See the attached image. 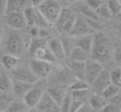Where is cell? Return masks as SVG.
Listing matches in <instances>:
<instances>
[{
    "instance_id": "1",
    "label": "cell",
    "mask_w": 121,
    "mask_h": 112,
    "mask_svg": "<svg viewBox=\"0 0 121 112\" xmlns=\"http://www.w3.org/2000/svg\"><path fill=\"white\" fill-rule=\"evenodd\" d=\"M109 56L110 50L105 39L102 35H94V43L90 54V58L102 64L109 59Z\"/></svg>"
},
{
    "instance_id": "2",
    "label": "cell",
    "mask_w": 121,
    "mask_h": 112,
    "mask_svg": "<svg viewBox=\"0 0 121 112\" xmlns=\"http://www.w3.org/2000/svg\"><path fill=\"white\" fill-rule=\"evenodd\" d=\"M37 9L49 24L52 25L56 22L62 8L56 0H44V2L37 7Z\"/></svg>"
},
{
    "instance_id": "3",
    "label": "cell",
    "mask_w": 121,
    "mask_h": 112,
    "mask_svg": "<svg viewBox=\"0 0 121 112\" xmlns=\"http://www.w3.org/2000/svg\"><path fill=\"white\" fill-rule=\"evenodd\" d=\"M76 18V14L71 8H62L56 21V26L59 32L68 35Z\"/></svg>"
},
{
    "instance_id": "4",
    "label": "cell",
    "mask_w": 121,
    "mask_h": 112,
    "mask_svg": "<svg viewBox=\"0 0 121 112\" xmlns=\"http://www.w3.org/2000/svg\"><path fill=\"white\" fill-rule=\"evenodd\" d=\"M24 45L22 38L17 34L10 35L5 42V50L7 54L14 55L17 58H21L24 54Z\"/></svg>"
},
{
    "instance_id": "5",
    "label": "cell",
    "mask_w": 121,
    "mask_h": 112,
    "mask_svg": "<svg viewBox=\"0 0 121 112\" xmlns=\"http://www.w3.org/2000/svg\"><path fill=\"white\" fill-rule=\"evenodd\" d=\"M28 66L39 79L46 78L53 69V64L37 59H32Z\"/></svg>"
},
{
    "instance_id": "6",
    "label": "cell",
    "mask_w": 121,
    "mask_h": 112,
    "mask_svg": "<svg viewBox=\"0 0 121 112\" xmlns=\"http://www.w3.org/2000/svg\"><path fill=\"white\" fill-rule=\"evenodd\" d=\"M12 73L14 80L27 82L32 85H34L39 80V78L33 73L28 65H19Z\"/></svg>"
},
{
    "instance_id": "7",
    "label": "cell",
    "mask_w": 121,
    "mask_h": 112,
    "mask_svg": "<svg viewBox=\"0 0 121 112\" xmlns=\"http://www.w3.org/2000/svg\"><path fill=\"white\" fill-rule=\"evenodd\" d=\"M104 69L102 64L93 59H88L85 62V81L91 85L93 81Z\"/></svg>"
},
{
    "instance_id": "8",
    "label": "cell",
    "mask_w": 121,
    "mask_h": 112,
    "mask_svg": "<svg viewBox=\"0 0 121 112\" xmlns=\"http://www.w3.org/2000/svg\"><path fill=\"white\" fill-rule=\"evenodd\" d=\"M94 31L88 25L85 17H83L82 16H76V21L68 35L76 38V37L87 35V34H94Z\"/></svg>"
},
{
    "instance_id": "9",
    "label": "cell",
    "mask_w": 121,
    "mask_h": 112,
    "mask_svg": "<svg viewBox=\"0 0 121 112\" xmlns=\"http://www.w3.org/2000/svg\"><path fill=\"white\" fill-rule=\"evenodd\" d=\"M6 23L10 28L14 30H22L27 26L23 12L20 11L6 14Z\"/></svg>"
},
{
    "instance_id": "10",
    "label": "cell",
    "mask_w": 121,
    "mask_h": 112,
    "mask_svg": "<svg viewBox=\"0 0 121 112\" xmlns=\"http://www.w3.org/2000/svg\"><path fill=\"white\" fill-rule=\"evenodd\" d=\"M37 110L43 112H60L59 105L51 97L47 92H44L36 106Z\"/></svg>"
},
{
    "instance_id": "11",
    "label": "cell",
    "mask_w": 121,
    "mask_h": 112,
    "mask_svg": "<svg viewBox=\"0 0 121 112\" xmlns=\"http://www.w3.org/2000/svg\"><path fill=\"white\" fill-rule=\"evenodd\" d=\"M44 92L45 91H43V89L41 87L32 85V87L30 88V90L24 95L22 100H23L24 103L26 104V105L28 108L36 107Z\"/></svg>"
},
{
    "instance_id": "12",
    "label": "cell",
    "mask_w": 121,
    "mask_h": 112,
    "mask_svg": "<svg viewBox=\"0 0 121 112\" xmlns=\"http://www.w3.org/2000/svg\"><path fill=\"white\" fill-rule=\"evenodd\" d=\"M109 84H110L109 80V73L107 70L103 69L101 73L96 77V78L93 81L92 83L90 85V87H92L95 93L99 94L102 92V91L107 87Z\"/></svg>"
},
{
    "instance_id": "13",
    "label": "cell",
    "mask_w": 121,
    "mask_h": 112,
    "mask_svg": "<svg viewBox=\"0 0 121 112\" xmlns=\"http://www.w3.org/2000/svg\"><path fill=\"white\" fill-rule=\"evenodd\" d=\"M47 46H48L50 51L54 55L56 60H64L66 59V55L64 54L62 49V45L60 43V39L58 38H52L47 40Z\"/></svg>"
},
{
    "instance_id": "14",
    "label": "cell",
    "mask_w": 121,
    "mask_h": 112,
    "mask_svg": "<svg viewBox=\"0 0 121 112\" xmlns=\"http://www.w3.org/2000/svg\"><path fill=\"white\" fill-rule=\"evenodd\" d=\"M76 46L81 48L90 54L94 43V34H87L75 38Z\"/></svg>"
},
{
    "instance_id": "15",
    "label": "cell",
    "mask_w": 121,
    "mask_h": 112,
    "mask_svg": "<svg viewBox=\"0 0 121 112\" xmlns=\"http://www.w3.org/2000/svg\"><path fill=\"white\" fill-rule=\"evenodd\" d=\"M66 66L68 68L75 78L85 80V63L76 62L69 59Z\"/></svg>"
},
{
    "instance_id": "16",
    "label": "cell",
    "mask_w": 121,
    "mask_h": 112,
    "mask_svg": "<svg viewBox=\"0 0 121 112\" xmlns=\"http://www.w3.org/2000/svg\"><path fill=\"white\" fill-rule=\"evenodd\" d=\"M32 57L33 59H41V60L47 61V62L52 63V64H53L54 62L56 61V58L54 57V55L52 54V53L49 50L47 44L46 45H43V46L38 48L37 50H36L33 54L32 55Z\"/></svg>"
},
{
    "instance_id": "17",
    "label": "cell",
    "mask_w": 121,
    "mask_h": 112,
    "mask_svg": "<svg viewBox=\"0 0 121 112\" xmlns=\"http://www.w3.org/2000/svg\"><path fill=\"white\" fill-rule=\"evenodd\" d=\"M0 61H1V64L4 69L13 72L16 68L19 66L20 58H17L14 55L9 54H6L3 56Z\"/></svg>"
},
{
    "instance_id": "18",
    "label": "cell",
    "mask_w": 121,
    "mask_h": 112,
    "mask_svg": "<svg viewBox=\"0 0 121 112\" xmlns=\"http://www.w3.org/2000/svg\"><path fill=\"white\" fill-rule=\"evenodd\" d=\"M107 103V100L99 94L95 93L88 98V105L94 111H100Z\"/></svg>"
},
{
    "instance_id": "19",
    "label": "cell",
    "mask_w": 121,
    "mask_h": 112,
    "mask_svg": "<svg viewBox=\"0 0 121 112\" xmlns=\"http://www.w3.org/2000/svg\"><path fill=\"white\" fill-rule=\"evenodd\" d=\"M32 87V84L27 83V82H21V81L14 80L13 81V88L12 91L13 92L14 95L17 97H24L26 93L30 90V88Z\"/></svg>"
},
{
    "instance_id": "20",
    "label": "cell",
    "mask_w": 121,
    "mask_h": 112,
    "mask_svg": "<svg viewBox=\"0 0 121 112\" xmlns=\"http://www.w3.org/2000/svg\"><path fill=\"white\" fill-rule=\"evenodd\" d=\"M77 9L79 12L82 14V17L89 20L93 21H100V18L98 17L95 11L90 8L87 5H86L85 3H80L77 4Z\"/></svg>"
},
{
    "instance_id": "21",
    "label": "cell",
    "mask_w": 121,
    "mask_h": 112,
    "mask_svg": "<svg viewBox=\"0 0 121 112\" xmlns=\"http://www.w3.org/2000/svg\"><path fill=\"white\" fill-rule=\"evenodd\" d=\"M60 43H61V45H62V49L65 55H66V58L69 57L71 52L76 47L75 38L69 35H64L60 39Z\"/></svg>"
},
{
    "instance_id": "22",
    "label": "cell",
    "mask_w": 121,
    "mask_h": 112,
    "mask_svg": "<svg viewBox=\"0 0 121 112\" xmlns=\"http://www.w3.org/2000/svg\"><path fill=\"white\" fill-rule=\"evenodd\" d=\"M57 78H58L59 82L60 83L64 84V85L65 84H69L70 85L76 79L66 66H63L58 70V72H57Z\"/></svg>"
},
{
    "instance_id": "23",
    "label": "cell",
    "mask_w": 121,
    "mask_h": 112,
    "mask_svg": "<svg viewBox=\"0 0 121 112\" xmlns=\"http://www.w3.org/2000/svg\"><path fill=\"white\" fill-rule=\"evenodd\" d=\"M69 58L71 60L76 61V62L85 63L88 59H90V54L83 50H81V48L76 46L71 52Z\"/></svg>"
},
{
    "instance_id": "24",
    "label": "cell",
    "mask_w": 121,
    "mask_h": 112,
    "mask_svg": "<svg viewBox=\"0 0 121 112\" xmlns=\"http://www.w3.org/2000/svg\"><path fill=\"white\" fill-rule=\"evenodd\" d=\"M28 110V107L26 105L23 100H12L4 111L5 112H26Z\"/></svg>"
},
{
    "instance_id": "25",
    "label": "cell",
    "mask_w": 121,
    "mask_h": 112,
    "mask_svg": "<svg viewBox=\"0 0 121 112\" xmlns=\"http://www.w3.org/2000/svg\"><path fill=\"white\" fill-rule=\"evenodd\" d=\"M13 80L9 76L4 73L0 76V92L3 93L9 94L12 92Z\"/></svg>"
},
{
    "instance_id": "26",
    "label": "cell",
    "mask_w": 121,
    "mask_h": 112,
    "mask_svg": "<svg viewBox=\"0 0 121 112\" xmlns=\"http://www.w3.org/2000/svg\"><path fill=\"white\" fill-rule=\"evenodd\" d=\"M46 92L51 96V97L58 105H60V101L63 99L65 94L66 93L67 91H65V89H63L62 87H52V88L47 89V91H46Z\"/></svg>"
},
{
    "instance_id": "27",
    "label": "cell",
    "mask_w": 121,
    "mask_h": 112,
    "mask_svg": "<svg viewBox=\"0 0 121 112\" xmlns=\"http://www.w3.org/2000/svg\"><path fill=\"white\" fill-rule=\"evenodd\" d=\"M118 93H120V87H118V86H115L114 84L110 83L102 91L100 95L107 100L108 99L117 95Z\"/></svg>"
},
{
    "instance_id": "28",
    "label": "cell",
    "mask_w": 121,
    "mask_h": 112,
    "mask_svg": "<svg viewBox=\"0 0 121 112\" xmlns=\"http://www.w3.org/2000/svg\"><path fill=\"white\" fill-rule=\"evenodd\" d=\"M23 12L24 17H25L27 25L29 27L34 26V22H35L36 14H37V8L34 7H27L25 8Z\"/></svg>"
},
{
    "instance_id": "29",
    "label": "cell",
    "mask_w": 121,
    "mask_h": 112,
    "mask_svg": "<svg viewBox=\"0 0 121 112\" xmlns=\"http://www.w3.org/2000/svg\"><path fill=\"white\" fill-rule=\"evenodd\" d=\"M89 88H90L89 84L85 80H81V79H75L69 85V90L71 92L86 90V89H89Z\"/></svg>"
},
{
    "instance_id": "30",
    "label": "cell",
    "mask_w": 121,
    "mask_h": 112,
    "mask_svg": "<svg viewBox=\"0 0 121 112\" xmlns=\"http://www.w3.org/2000/svg\"><path fill=\"white\" fill-rule=\"evenodd\" d=\"M71 92V91H70ZM71 97L73 100H81V101H86L88 100L89 97L91 96V90L89 89H86V90H81V91H73L71 92Z\"/></svg>"
},
{
    "instance_id": "31",
    "label": "cell",
    "mask_w": 121,
    "mask_h": 112,
    "mask_svg": "<svg viewBox=\"0 0 121 112\" xmlns=\"http://www.w3.org/2000/svg\"><path fill=\"white\" fill-rule=\"evenodd\" d=\"M71 100H72V97H71V92L68 91L65 94L64 97L60 101L59 107H60V112H69L70 105H71Z\"/></svg>"
},
{
    "instance_id": "32",
    "label": "cell",
    "mask_w": 121,
    "mask_h": 112,
    "mask_svg": "<svg viewBox=\"0 0 121 112\" xmlns=\"http://www.w3.org/2000/svg\"><path fill=\"white\" fill-rule=\"evenodd\" d=\"M109 80L110 83L114 84L118 87H120L121 82V69L119 67H117L113 69L111 72H109Z\"/></svg>"
},
{
    "instance_id": "33",
    "label": "cell",
    "mask_w": 121,
    "mask_h": 112,
    "mask_svg": "<svg viewBox=\"0 0 121 112\" xmlns=\"http://www.w3.org/2000/svg\"><path fill=\"white\" fill-rule=\"evenodd\" d=\"M108 8L111 15L119 16L121 12V4L119 0H109L108 4Z\"/></svg>"
},
{
    "instance_id": "34",
    "label": "cell",
    "mask_w": 121,
    "mask_h": 112,
    "mask_svg": "<svg viewBox=\"0 0 121 112\" xmlns=\"http://www.w3.org/2000/svg\"><path fill=\"white\" fill-rule=\"evenodd\" d=\"M34 26L37 27L38 28H48L50 24L49 22L44 18V17L38 12L37 9V14H36L35 22H34Z\"/></svg>"
},
{
    "instance_id": "35",
    "label": "cell",
    "mask_w": 121,
    "mask_h": 112,
    "mask_svg": "<svg viewBox=\"0 0 121 112\" xmlns=\"http://www.w3.org/2000/svg\"><path fill=\"white\" fill-rule=\"evenodd\" d=\"M13 99L8 94L0 92V111H4Z\"/></svg>"
},
{
    "instance_id": "36",
    "label": "cell",
    "mask_w": 121,
    "mask_h": 112,
    "mask_svg": "<svg viewBox=\"0 0 121 112\" xmlns=\"http://www.w3.org/2000/svg\"><path fill=\"white\" fill-rule=\"evenodd\" d=\"M96 13H97L98 17L99 18H106V19H109L111 17V13L109 10V8L106 4H103L97 10L95 11Z\"/></svg>"
},
{
    "instance_id": "37",
    "label": "cell",
    "mask_w": 121,
    "mask_h": 112,
    "mask_svg": "<svg viewBox=\"0 0 121 112\" xmlns=\"http://www.w3.org/2000/svg\"><path fill=\"white\" fill-rule=\"evenodd\" d=\"M19 7H20L19 0H7V11H6V14L12 12L19 11Z\"/></svg>"
},
{
    "instance_id": "38",
    "label": "cell",
    "mask_w": 121,
    "mask_h": 112,
    "mask_svg": "<svg viewBox=\"0 0 121 112\" xmlns=\"http://www.w3.org/2000/svg\"><path fill=\"white\" fill-rule=\"evenodd\" d=\"M84 3L86 5H87L90 8L93 9L94 11H96L104 3L103 0H85Z\"/></svg>"
},
{
    "instance_id": "39",
    "label": "cell",
    "mask_w": 121,
    "mask_h": 112,
    "mask_svg": "<svg viewBox=\"0 0 121 112\" xmlns=\"http://www.w3.org/2000/svg\"><path fill=\"white\" fill-rule=\"evenodd\" d=\"M85 102L86 101H81V100H73L72 99L71 105H70L69 112H77L80 110V108L84 105Z\"/></svg>"
},
{
    "instance_id": "40",
    "label": "cell",
    "mask_w": 121,
    "mask_h": 112,
    "mask_svg": "<svg viewBox=\"0 0 121 112\" xmlns=\"http://www.w3.org/2000/svg\"><path fill=\"white\" fill-rule=\"evenodd\" d=\"M100 112H120V107L114 104L107 103Z\"/></svg>"
},
{
    "instance_id": "41",
    "label": "cell",
    "mask_w": 121,
    "mask_h": 112,
    "mask_svg": "<svg viewBox=\"0 0 121 112\" xmlns=\"http://www.w3.org/2000/svg\"><path fill=\"white\" fill-rule=\"evenodd\" d=\"M107 101H109V103L114 104V105H119L120 106V103H121V99H120V93H118L117 95L114 96L111 98L108 99Z\"/></svg>"
},
{
    "instance_id": "42",
    "label": "cell",
    "mask_w": 121,
    "mask_h": 112,
    "mask_svg": "<svg viewBox=\"0 0 121 112\" xmlns=\"http://www.w3.org/2000/svg\"><path fill=\"white\" fill-rule=\"evenodd\" d=\"M7 11V0H0V17L6 15Z\"/></svg>"
},
{
    "instance_id": "43",
    "label": "cell",
    "mask_w": 121,
    "mask_h": 112,
    "mask_svg": "<svg viewBox=\"0 0 121 112\" xmlns=\"http://www.w3.org/2000/svg\"><path fill=\"white\" fill-rule=\"evenodd\" d=\"M38 32H39V28L36 26H32L30 27L29 29V34L33 38H37L38 37Z\"/></svg>"
},
{
    "instance_id": "44",
    "label": "cell",
    "mask_w": 121,
    "mask_h": 112,
    "mask_svg": "<svg viewBox=\"0 0 121 112\" xmlns=\"http://www.w3.org/2000/svg\"><path fill=\"white\" fill-rule=\"evenodd\" d=\"M114 61H115L117 64H119V63H120V60H121V51H120V48H119V47L114 50Z\"/></svg>"
},
{
    "instance_id": "45",
    "label": "cell",
    "mask_w": 121,
    "mask_h": 112,
    "mask_svg": "<svg viewBox=\"0 0 121 112\" xmlns=\"http://www.w3.org/2000/svg\"><path fill=\"white\" fill-rule=\"evenodd\" d=\"M77 112H94V110L91 108L88 103H86V101L84 103V105L80 108V110Z\"/></svg>"
},
{
    "instance_id": "46",
    "label": "cell",
    "mask_w": 121,
    "mask_h": 112,
    "mask_svg": "<svg viewBox=\"0 0 121 112\" xmlns=\"http://www.w3.org/2000/svg\"><path fill=\"white\" fill-rule=\"evenodd\" d=\"M44 2V0H31V3H32V7H39L42 3Z\"/></svg>"
},
{
    "instance_id": "47",
    "label": "cell",
    "mask_w": 121,
    "mask_h": 112,
    "mask_svg": "<svg viewBox=\"0 0 121 112\" xmlns=\"http://www.w3.org/2000/svg\"><path fill=\"white\" fill-rule=\"evenodd\" d=\"M3 33H4V31H3V27H1V26H0V45H1V42H2Z\"/></svg>"
},
{
    "instance_id": "48",
    "label": "cell",
    "mask_w": 121,
    "mask_h": 112,
    "mask_svg": "<svg viewBox=\"0 0 121 112\" xmlns=\"http://www.w3.org/2000/svg\"><path fill=\"white\" fill-rule=\"evenodd\" d=\"M26 112H37V110L36 107H32V108H28V110Z\"/></svg>"
},
{
    "instance_id": "49",
    "label": "cell",
    "mask_w": 121,
    "mask_h": 112,
    "mask_svg": "<svg viewBox=\"0 0 121 112\" xmlns=\"http://www.w3.org/2000/svg\"><path fill=\"white\" fill-rule=\"evenodd\" d=\"M4 67H3L2 64H1V61H0V76L4 73Z\"/></svg>"
},
{
    "instance_id": "50",
    "label": "cell",
    "mask_w": 121,
    "mask_h": 112,
    "mask_svg": "<svg viewBox=\"0 0 121 112\" xmlns=\"http://www.w3.org/2000/svg\"><path fill=\"white\" fill-rule=\"evenodd\" d=\"M69 3H76V2H81V1H83V0H67Z\"/></svg>"
},
{
    "instance_id": "51",
    "label": "cell",
    "mask_w": 121,
    "mask_h": 112,
    "mask_svg": "<svg viewBox=\"0 0 121 112\" xmlns=\"http://www.w3.org/2000/svg\"><path fill=\"white\" fill-rule=\"evenodd\" d=\"M37 112H43V111H40V110H37Z\"/></svg>"
}]
</instances>
